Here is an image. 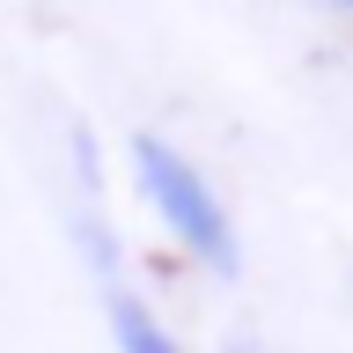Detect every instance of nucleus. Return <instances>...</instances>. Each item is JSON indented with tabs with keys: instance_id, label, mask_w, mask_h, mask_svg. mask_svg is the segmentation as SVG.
Instances as JSON below:
<instances>
[{
	"instance_id": "3",
	"label": "nucleus",
	"mask_w": 353,
	"mask_h": 353,
	"mask_svg": "<svg viewBox=\"0 0 353 353\" xmlns=\"http://www.w3.org/2000/svg\"><path fill=\"white\" fill-rule=\"evenodd\" d=\"M66 243H74V258H81V272L96 287L125 280V236L110 228L103 206H74V214H66Z\"/></svg>"
},
{
	"instance_id": "5",
	"label": "nucleus",
	"mask_w": 353,
	"mask_h": 353,
	"mask_svg": "<svg viewBox=\"0 0 353 353\" xmlns=\"http://www.w3.org/2000/svg\"><path fill=\"white\" fill-rule=\"evenodd\" d=\"M331 8H346V15H353V0H331Z\"/></svg>"
},
{
	"instance_id": "2",
	"label": "nucleus",
	"mask_w": 353,
	"mask_h": 353,
	"mask_svg": "<svg viewBox=\"0 0 353 353\" xmlns=\"http://www.w3.org/2000/svg\"><path fill=\"white\" fill-rule=\"evenodd\" d=\"M96 302H103V331H110V353H192L184 339H176V324L162 316V309L140 294L132 280H110L96 287Z\"/></svg>"
},
{
	"instance_id": "1",
	"label": "nucleus",
	"mask_w": 353,
	"mask_h": 353,
	"mask_svg": "<svg viewBox=\"0 0 353 353\" xmlns=\"http://www.w3.org/2000/svg\"><path fill=\"white\" fill-rule=\"evenodd\" d=\"M125 162H132V192L148 199V214L162 221V236H170L206 280H243L236 214H228V199L206 184V170H199L192 154L176 148V140H162V132H132Z\"/></svg>"
},
{
	"instance_id": "4",
	"label": "nucleus",
	"mask_w": 353,
	"mask_h": 353,
	"mask_svg": "<svg viewBox=\"0 0 353 353\" xmlns=\"http://www.w3.org/2000/svg\"><path fill=\"white\" fill-rule=\"evenodd\" d=\"M66 162H74V192H81V206H103V140H96V125H66Z\"/></svg>"
}]
</instances>
